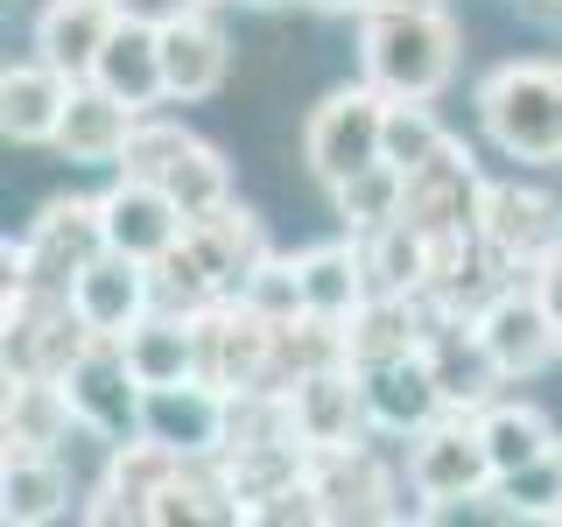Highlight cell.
<instances>
[{"label": "cell", "mask_w": 562, "mask_h": 527, "mask_svg": "<svg viewBox=\"0 0 562 527\" xmlns=\"http://www.w3.org/2000/svg\"><path fill=\"white\" fill-rule=\"evenodd\" d=\"M239 295H246L260 316H268V324H289V316L310 310V303H303V268H295V260H281V254L260 260V268L239 281Z\"/></svg>", "instance_id": "4dcf8cb0"}, {"label": "cell", "mask_w": 562, "mask_h": 527, "mask_svg": "<svg viewBox=\"0 0 562 527\" xmlns=\"http://www.w3.org/2000/svg\"><path fill=\"white\" fill-rule=\"evenodd\" d=\"M246 8H274V0H246Z\"/></svg>", "instance_id": "d590c367"}, {"label": "cell", "mask_w": 562, "mask_h": 527, "mask_svg": "<svg viewBox=\"0 0 562 527\" xmlns=\"http://www.w3.org/2000/svg\"><path fill=\"white\" fill-rule=\"evenodd\" d=\"M535 289H541V303H549V316H555V330H562V239L541 254V268H535Z\"/></svg>", "instance_id": "1f68e13d"}, {"label": "cell", "mask_w": 562, "mask_h": 527, "mask_svg": "<svg viewBox=\"0 0 562 527\" xmlns=\"http://www.w3.org/2000/svg\"><path fill=\"white\" fill-rule=\"evenodd\" d=\"M520 8H535L541 22H562V0H520Z\"/></svg>", "instance_id": "d6a6232c"}, {"label": "cell", "mask_w": 562, "mask_h": 527, "mask_svg": "<svg viewBox=\"0 0 562 527\" xmlns=\"http://www.w3.org/2000/svg\"><path fill=\"white\" fill-rule=\"evenodd\" d=\"M450 148V127L429 113V99H386V162L422 169Z\"/></svg>", "instance_id": "f546056e"}, {"label": "cell", "mask_w": 562, "mask_h": 527, "mask_svg": "<svg viewBox=\"0 0 562 527\" xmlns=\"http://www.w3.org/2000/svg\"><path fill=\"white\" fill-rule=\"evenodd\" d=\"M479 127L506 162L527 169H555L562 162V64L514 57L499 70H485L479 85Z\"/></svg>", "instance_id": "7a4b0ae2"}, {"label": "cell", "mask_w": 562, "mask_h": 527, "mask_svg": "<svg viewBox=\"0 0 562 527\" xmlns=\"http://www.w3.org/2000/svg\"><path fill=\"white\" fill-rule=\"evenodd\" d=\"M330 204H338L345 233L373 239L380 225H394L401 211H408V169H394L380 155V162H366L359 176H345V183H330Z\"/></svg>", "instance_id": "83f0119b"}, {"label": "cell", "mask_w": 562, "mask_h": 527, "mask_svg": "<svg viewBox=\"0 0 562 527\" xmlns=\"http://www.w3.org/2000/svg\"><path fill=\"white\" fill-rule=\"evenodd\" d=\"M310 8H324V14H351V8H359L366 14V0H310Z\"/></svg>", "instance_id": "836d02e7"}, {"label": "cell", "mask_w": 562, "mask_h": 527, "mask_svg": "<svg viewBox=\"0 0 562 527\" xmlns=\"http://www.w3.org/2000/svg\"><path fill=\"white\" fill-rule=\"evenodd\" d=\"M70 429L78 408L57 373H8V450H64Z\"/></svg>", "instance_id": "d4e9b609"}, {"label": "cell", "mask_w": 562, "mask_h": 527, "mask_svg": "<svg viewBox=\"0 0 562 527\" xmlns=\"http://www.w3.org/2000/svg\"><path fill=\"white\" fill-rule=\"evenodd\" d=\"M555 169H562V162H555Z\"/></svg>", "instance_id": "8d00e7d4"}, {"label": "cell", "mask_w": 562, "mask_h": 527, "mask_svg": "<svg viewBox=\"0 0 562 527\" xmlns=\"http://www.w3.org/2000/svg\"><path fill=\"white\" fill-rule=\"evenodd\" d=\"M386 155V92L373 78L359 85H338V92H324L310 105L303 120V169L316 183H345V176H359L366 162H380Z\"/></svg>", "instance_id": "277c9868"}, {"label": "cell", "mask_w": 562, "mask_h": 527, "mask_svg": "<svg viewBox=\"0 0 562 527\" xmlns=\"http://www.w3.org/2000/svg\"><path fill=\"white\" fill-rule=\"evenodd\" d=\"M303 485L316 492V514L324 520H401L408 514V506H394V471H386V457L366 436L310 450Z\"/></svg>", "instance_id": "52a82bcc"}, {"label": "cell", "mask_w": 562, "mask_h": 527, "mask_svg": "<svg viewBox=\"0 0 562 527\" xmlns=\"http://www.w3.org/2000/svg\"><path fill=\"white\" fill-rule=\"evenodd\" d=\"M373 8H429V0H366V14Z\"/></svg>", "instance_id": "e575fe53"}, {"label": "cell", "mask_w": 562, "mask_h": 527, "mask_svg": "<svg viewBox=\"0 0 562 527\" xmlns=\"http://www.w3.org/2000/svg\"><path fill=\"white\" fill-rule=\"evenodd\" d=\"M289 422H295V436H303L310 450H324V444H351V436H366L359 359L310 366V373L289 386Z\"/></svg>", "instance_id": "d6986e66"}, {"label": "cell", "mask_w": 562, "mask_h": 527, "mask_svg": "<svg viewBox=\"0 0 562 527\" xmlns=\"http://www.w3.org/2000/svg\"><path fill=\"white\" fill-rule=\"evenodd\" d=\"M155 183L169 190L176 204H183V218H204V211H218V204H233V162H225L211 141L190 134L183 148L169 155V169L155 176Z\"/></svg>", "instance_id": "f1b7e54d"}, {"label": "cell", "mask_w": 562, "mask_h": 527, "mask_svg": "<svg viewBox=\"0 0 562 527\" xmlns=\"http://www.w3.org/2000/svg\"><path fill=\"white\" fill-rule=\"evenodd\" d=\"M120 351H127V366H134L140 386L198 380V324H190L183 310H162V303H155V310L127 330V338H120Z\"/></svg>", "instance_id": "cb8c5ba5"}, {"label": "cell", "mask_w": 562, "mask_h": 527, "mask_svg": "<svg viewBox=\"0 0 562 527\" xmlns=\"http://www.w3.org/2000/svg\"><path fill=\"white\" fill-rule=\"evenodd\" d=\"M99 218H105V246L113 254H134V260H162L176 239H183V204L169 198L162 183H148V176H127L120 169L113 190H99Z\"/></svg>", "instance_id": "5bb4252c"}, {"label": "cell", "mask_w": 562, "mask_h": 527, "mask_svg": "<svg viewBox=\"0 0 562 527\" xmlns=\"http://www.w3.org/2000/svg\"><path fill=\"white\" fill-rule=\"evenodd\" d=\"M198 380H211L218 394H246L268 386V359H274V324L260 316L246 295H218L198 316Z\"/></svg>", "instance_id": "8992f818"}, {"label": "cell", "mask_w": 562, "mask_h": 527, "mask_svg": "<svg viewBox=\"0 0 562 527\" xmlns=\"http://www.w3.org/2000/svg\"><path fill=\"white\" fill-rule=\"evenodd\" d=\"M295 268H303V303L316 316H330V324H345L351 310L366 303V295L380 289L373 281V260H366V239L345 233V239H316L295 254Z\"/></svg>", "instance_id": "7402d4cb"}, {"label": "cell", "mask_w": 562, "mask_h": 527, "mask_svg": "<svg viewBox=\"0 0 562 527\" xmlns=\"http://www.w3.org/2000/svg\"><path fill=\"white\" fill-rule=\"evenodd\" d=\"M120 8L127 0H43V14H35V57H49L70 78H92Z\"/></svg>", "instance_id": "603a6c76"}, {"label": "cell", "mask_w": 562, "mask_h": 527, "mask_svg": "<svg viewBox=\"0 0 562 527\" xmlns=\"http://www.w3.org/2000/svg\"><path fill=\"white\" fill-rule=\"evenodd\" d=\"M479 429H485V450H492V464H499V479H514V471H527V464H541V457L562 450L555 422L541 415L535 401H485Z\"/></svg>", "instance_id": "4316f807"}, {"label": "cell", "mask_w": 562, "mask_h": 527, "mask_svg": "<svg viewBox=\"0 0 562 527\" xmlns=\"http://www.w3.org/2000/svg\"><path fill=\"white\" fill-rule=\"evenodd\" d=\"M479 204H485V176L471 162V148L450 134V148L436 162L408 169V211L422 233H479Z\"/></svg>", "instance_id": "9a60e30c"}, {"label": "cell", "mask_w": 562, "mask_h": 527, "mask_svg": "<svg viewBox=\"0 0 562 527\" xmlns=\"http://www.w3.org/2000/svg\"><path fill=\"white\" fill-rule=\"evenodd\" d=\"M140 436L169 444L176 457H218L233 436V394H218L211 380H169L140 394Z\"/></svg>", "instance_id": "8fae6325"}, {"label": "cell", "mask_w": 562, "mask_h": 527, "mask_svg": "<svg viewBox=\"0 0 562 527\" xmlns=\"http://www.w3.org/2000/svg\"><path fill=\"white\" fill-rule=\"evenodd\" d=\"M64 386H70V408H78L85 436H99V444H127V436H140V394H148V386L134 380L120 338H99L64 373Z\"/></svg>", "instance_id": "30bf717a"}, {"label": "cell", "mask_w": 562, "mask_h": 527, "mask_svg": "<svg viewBox=\"0 0 562 527\" xmlns=\"http://www.w3.org/2000/svg\"><path fill=\"white\" fill-rule=\"evenodd\" d=\"M479 239L506 260V274L541 268V254L562 239V204L549 198L541 183H485V204H479Z\"/></svg>", "instance_id": "7c38bea8"}, {"label": "cell", "mask_w": 562, "mask_h": 527, "mask_svg": "<svg viewBox=\"0 0 562 527\" xmlns=\"http://www.w3.org/2000/svg\"><path fill=\"white\" fill-rule=\"evenodd\" d=\"M78 492H70V471L57 464V450H8V471H0V514H8V527H43Z\"/></svg>", "instance_id": "484cf974"}, {"label": "cell", "mask_w": 562, "mask_h": 527, "mask_svg": "<svg viewBox=\"0 0 562 527\" xmlns=\"http://www.w3.org/2000/svg\"><path fill=\"white\" fill-rule=\"evenodd\" d=\"M408 492L422 500V514H471V500H492L499 492V464L485 450L479 408H443L429 429L408 436Z\"/></svg>", "instance_id": "3957f363"}, {"label": "cell", "mask_w": 562, "mask_h": 527, "mask_svg": "<svg viewBox=\"0 0 562 527\" xmlns=\"http://www.w3.org/2000/svg\"><path fill=\"white\" fill-rule=\"evenodd\" d=\"M464 29L443 8H373L359 22V70L386 99H436L457 78Z\"/></svg>", "instance_id": "6da1fadb"}, {"label": "cell", "mask_w": 562, "mask_h": 527, "mask_svg": "<svg viewBox=\"0 0 562 527\" xmlns=\"http://www.w3.org/2000/svg\"><path fill=\"white\" fill-rule=\"evenodd\" d=\"M70 310L85 316V330H92V338H127L140 316L155 310V268L105 246V254L85 260L78 281H70Z\"/></svg>", "instance_id": "4fadbf2b"}, {"label": "cell", "mask_w": 562, "mask_h": 527, "mask_svg": "<svg viewBox=\"0 0 562 527\" xmlns=\"http://www.w3.org/2000/svg\"><path fill=\"white\" fill-rule=\"evenodd\" d=\"M471 324H479V338H485L492 359H499L506 380H527V373H541V366L562 359V330H555V316H549V303H541L535 281H527V289H520V281L492 289Z\"/></svg>", "instance_id": "ba28073f"}, {"label": "cell", "mask_w": 562, "mask_h": 527, "mask_svg": "<svg viewBox=\"0 0 562 527\" xmlns=\"http://www.w3.org/2000/svg\"><path fill=\"white\" fill-rule=\"evenodd\" d=\"M162 78H169V105H204L225 92L233 78V43L211 14H169L162 22Z\"/></svg>", "instance_id": "e0dca14e"}, {"label": "cell", "mask_w": 562, "mask_h": 527, "mask_svg": "<svg viewBox=\"0 0 562 527\" xmlns=\"http://www.w3.org/2000/svg\"><path fill=\"white\" fill-rule=\"evenodd\" d=\"M134 120L140 113L127 99H113L99 78H78L70 85V105H64V127H57L49 148L78 169H105V162L120 169V155H127V141H134Z\"/></svg>", "instance_id": "ffe728a7"}, {"label": "cell", "mask_w": 562, "mask_h": 527, "mask_svg": "<svg viewBox=\"0 0 562 527\" xmlns=\"http://www.w3.org/2000/svg\"><path fill=\"white\" fill-rule=\"evenodd\" d=\"M105 254V218L99 198H49L29 218V239L8 246V281H35L49 295H70L85 260Z\"/></svg>", "instance_id": "5b68a950"}, {"label": "cell", "mask_w": 562, "mask_h": 527, "mask_svg": "<svg viewBox=\"0 0 562 527\" xmlns=\"http://www.w3.org/2000/svg\"><path fill=\"white\" fill-rule=\"evenodd\" d=\"M92 78H99L113 99H127L134 113H155V105H169V78H162V22H155V14L120 8V22H113V35H105Z\"/></svg>", "instance_id": "2e32d148"}, {"label": "cell", "mask_w": 562, "mask_h": 527, "mask_svg": "<svg viewBox=\"0 0 562 527\" xmlns=\"http://www.w3.org/2000/svg\"><path fill=\"white\" fill-rule=\"evenodd\" d=\"M359 394H366V429L373 436H394V444H408L415 429H429L436 415L450 408L443 401V380H436L429 351H394V359H373L359 366Z\"/></svg>", "instance_id": "9c48e42d"}, {"label": "cell", "mask_w": 562, "mask_h": 527, "mask_svg": "<svg viewBox=\"0 0 562 527\" xmlns=\"http://www.w3.org/2000/svg\"><path fill=\"white\" fill-rule=\"evenodd\" d=\"M70 70H57L49 57H29V64H8L0 78V127H8L14 148H49L64 127V105H70Z\"/></svg>", "instance_id": "44dd1931"}, {"label": "cell", "mask_w": 562, "mask_h": 527, "mask_svg": "<svg viewBox=\"0 0 562 527\" xmlns=\"http://www.w3.org/2000/svg\"><path fill=\"white\" fill-rule=\"evenodd\" d=\"M183 254L198 260L211 281H218V295H239V281L254 274L260 260L274 254V246H268L260 211H246V204L233 198V204H218V211H204V218L183 225Z\"/></svg>", "instance_id": "ac0fdd59"}]
</instances>
